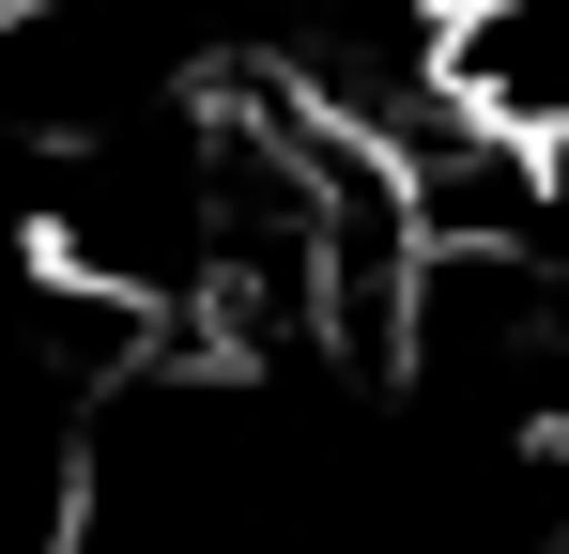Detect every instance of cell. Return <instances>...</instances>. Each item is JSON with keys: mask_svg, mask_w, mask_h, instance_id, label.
Masks as SVG:
<instances>
[{"mask_svg": "<svg viewBox=\"0 0 569 554\" xmlns=\"http://www.w3.org/2000/svg\"><path fill=\"white\" fill-rule=\"evenodd\" d=\"M16 16H47V0H0V31H16Z\"/></svg>", "mask_w": 569, "mask_h": 554, "instance_id": "1", "label": "cell"}]
</instances>
